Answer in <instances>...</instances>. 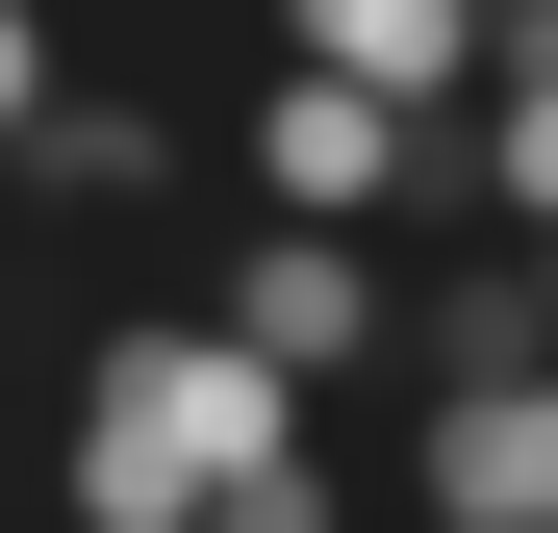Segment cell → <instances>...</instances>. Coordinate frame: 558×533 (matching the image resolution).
<instances>
[{"label": "cell", "instance_id": "277c9868", "mask_svg": "<svg viewBox=\"0 0 558 533\" xmlns=\"http://www.w3.org/2000/svg\"><path fill=\"white\" fill-rule=\"evenodd\" d=\"M204 330L279 355V381H355V355H407V280H381V229H254L204 280Z\"/></svg>", "mask_w": 558, "mask_h": 533}, {"label": "cell", "instance_id": "6da1fadb", "mask_svg": "<svg viewBox=\"0 0 558 533\" xmlns=\"http://www.w3.org/2000/svg\"><path fill=\"white\" fill-rule=\"evenodd\" d=\"M254 458H305V381H279V355H229L204 305H102L76 330V432H51L76 533H204Z\"/></svg>", "mask_w": 558, "mask_h": 533}, {"label": "cell", "instance_id": "8992f818", "mask_svg": "<svg viewBox=\"0 0 558 533\" xmlns=\"http://www.w3.org/2000/svg\"><path fill=\"white\" fill-rule=\"evenodd\" d=\"M279 51L355 102H483V0H279Z\"/></svg>", "mask_w": 558, "mask_h": 533}, {"label": "cell", "instance_id": "7a4b0ae2", "mask_svg": "<svg viewBox=\"0 0 558 533\" xmlns=\"http://www.w3.org/2000/svg\"><path fill=\"white\" fill-rule=\"evenodd\" d=\"M229 178H254V229H483L457 204V102H355V76H305V51H254Z\"/></svg>", "mask_w": 558, "mask_h": 533}, {"label": "cell", "instance_id": "5b68a950", "mask_svg": "<svg viewBox=\"0 0 558 533\" xmlns=\"http://www.w3.org/2000/svg\"><path fill=\"white\" fill-rule=\"evenodd\" d=\"M457 204L558 229V0H483V102H457Z\"/></svg>", "mask_w": 558, "mask_h": 533}, {"label": "cell", "instance_id": "ba28073f", "mask_svg": "<svg viewBox=\"0 0 558 533\" xmlns=\"http://www.w3.org/2000/svg\"><path fill=\"white\" fill-rule=\"evenodd\" d=\"M51 76H76V26H51V0H0V153L51 128Z\"/></svg>", "mask_w": 558, "mask_h": 533}, {"label": "cell", "instance_id": "3957f363", "mask_svg": "<svg viewBox=\"0 0 558 533\" xmlns=\"http://www.w3.org/2000/svg\"><path fill=\"white\" fill-rule=\"evenodd\" d=\"M407 508H432V533H558V355H432Z\"/></svg>", "mask_w": 558, "mask_h": 533}, {"label": "cell", "instance_id": "52a82bcc", "mask_svg": "<svg viewBox=\"0 0 558 533\" xmlns=\"http://www.w3.org/2000/svg\"><path fill=\"white\" fill-rule=\"evenodd\" d=\"M0 178H26V204H153V178H178V102H153V76H51V128Z\"/></svg>", "mask_w": 558, "mask_h": 533}, {"label": "cell", "instance_id": "9c48e42d", "mask_svg": "<svg viewBox=\"0 0 558 533\" xmlns=\"http://www.w3.org/2000/svg\"><path fill=\"white\" fill-rule=\"evenodd\" d=\"M508 280H533V355H558V229H508Z\"/></svg>", "mask_w": 558, "mask_h": 533}]
</instances>
